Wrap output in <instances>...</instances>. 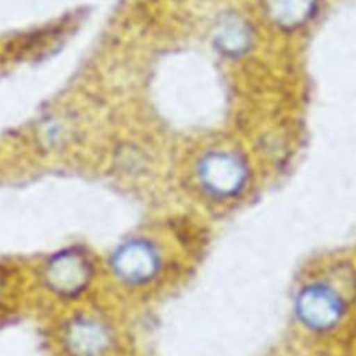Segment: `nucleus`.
<instances>
[{"mask_svg": "<svg viewBox=\"0 0 356 356\" xmlns=\"http://www.w3.org/2000/svg\"><path fill=\"white\" fill-rule=\"evenodd\" d=\"M93 277V264L81 250H61L47 260L43 278L47 288L58 296L74 298L86 289Z\"/></svg>", "mask_w": 356, "mask_h": 356, "instance_id": "nucleus-1", "label": "nucleus"}, {"mask_svg": "<svg viewBox=\"0 0 356 356\" xmlns=\"http://www.w3.org/2000/svg\"><path fill=\"white\" fill-rule=\"evenodd\" d=\"M110 263L121 281L139 285L154 277L159 268V253L150 242L132 239L114 252Z\"/></svg>", "mask_w": 356, "mask_h": 356, "instance_id": "nucleus-2", "label": "nucleus"}, {"mask_svg": "<svg viewBox=\"0 0 356 356\" xmlns=\"http://www.w3.org/2000/svg\"><path fill=\"white\" fill-rule=\"evenodd\" d=\"M296 309L300 320L307 327L328 330L341 318L343 303L342 296L331 286L313 284L299 293Z\"/></svg>", "mask_w": 356, "mask_h": 356, "instance_id": "nucleus-3", "label": "nucleus"}, {"mask_svg": "<svg viewBox=\"0 0 356 356\" xmlns=\"http://www.w3.org/2000/svg\"><path fill=\"white\" fill-rule=\"evenodd\" d=\"M199 175L204 189L214 196H231L245 182V170L241 161L225 153L204 159Z\"/></svg>", "mask_w": 356, "mask_h": 356, "instance_id": "nucleus-4", "label": "nucleus"}, {"mask_svg": "<svg viewBox=\"0 0 356 356\" xmlns=\"http://www.w3.org/2000/svg\"><path fill=\"white\" fill-rule=\"evenodd\" d=\"M108 339L104 324L89 316L74 318L64 332L65 348L74 356H99L107 348Z\"/></svg>", "mask_w": 356, "mask_h": 356, "instance_id": "nucleus-5", "label": "nucleus"}]
</instances>
